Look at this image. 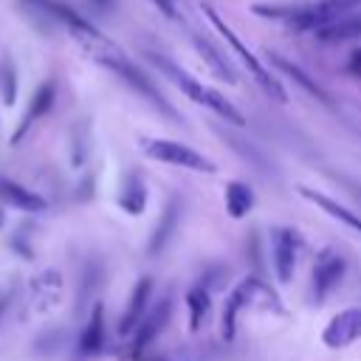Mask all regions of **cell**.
Listing matches in <instances>:
<instances>
[{
    "label": "cell",
    "instance_id": "cell-1",
    "mask_svg": "<svg viewBox=\"0 0 361 361\" xmlns=\"http://www.w3.org/2000/svg\"><path fill=\"white\" fill-rule=\"evenodd\" d=\"M147 59L175 85V87H180L195 104H200V107H206V110H212V113H217L220 118H226L228 124H237V127H243L245 124V116L220 93V90H214V87H209V85H203L200 79H195V76H189L183 68H178L172 59H166L164 54H155V51H147Z\"/></svg>",
    "mask_w": 361,
    "mask_h": 361
},
{
    "label": "cell",
    "instance_id": "cell-2",
    "mask_svg": "<svg viewBox=\"0 0 361 361\" xmlns=\"http://www.w3.org/2000/svg\"><path fill=\"white\" fill-rule=\"evenodd\" d=\"M245 307H262V310H274V313H285L276 290L271 285H265L259 276H245L240 285L231 288V293L226 296L223 305V316H220V327H223V338L231 341L237 333V313Z\"/></svg>",
    "mask_w": 361,
    "mask_h": 361
},
{
    "label": "cell",
    "instance_id": "cell-3",
    "mask_svg": "<svg viewBox=\"0 0 361 361\" xmlns=\"http://www.w3.org/2000/svg\"><path fill=\"white\" fill-rule=\"evenodd\" d=\"M200 11H203V14L209 17V23L223 34V39H226V42L231 45V51L240 56V62L245 65V71H248V73L254 76V82L262 87V93H268L271 99H276V102H282V104H285V102H288V93H285L282 82H279V79H276V76H274V73H271V71H268V68L254 56V51H251V48H248L237 34H234V28H231V25H226V20L217 14V8H214L212 3H200Z\"/></svg>",
    "mask_w": 361,
    "mask_h": 361
},
{
    "label": "cell",
    "instance_id": "cell-4",
    "mask_svg": "<svg viewBox=\"0 0 361 361\" xmlns=\"http://www.w3.org/2000/svg\"><path fill=\"white\" fill-rule=\"evenodd\" d=\"M138 147L144 149L147 158L158 161V164H169V166H180V169H192V172H203V175H214L217 164L212 158H206L203 152L180 144V141H169V138H138Z\"/></svg>",
    "mask_w": 361,
    "mask_h": 361
},
{
    "label": "cell",
    "instance_id": "cell-5",
    "mask_svg": "<svg viewBox=\"0 0 361 361\" xmlns=\"http://www.w3.org/2000/svg\"><path fill=\"white\" fill-rule=\"evenodd\" d=\"M302 254V237L296 228L290 226H276L271 231V262H274V274L282 285H288L296 274V262Z\"/></svg>",
    "mask_w": 361,
    "mask_h": 361
},
{
    "label": "cell",
    "instance_id": "cell-6",
    "mask_svg": "<svg viewBox=\"0 0 361 361\" xmlns=\"http://www.w3.org/2000/svg\"><path fill=\"white\" fill-rule=\"evenodd\" d=\"M358 6H361V0H319V3L296 6V14L288 20V25L296 31H316V28L338 20L341 14L355 11Z\"/></svg>",
    "mask_w": 361,
    "mask_h": 361
},
{
    "label": "cell",
    "instance_id": "cell-7",
    "mask_svg": "<svg viewBox=\"0 0 361 361\" xmlns=\"http://www.w3.org/2000/svg\"><path fill=\"white\" fill-rule=\"evenodd\" d=\"M355 341H361V307H344L324 324L322 344L330 350H344Z\"/></svg>",
    "mask_w": 361,
    "mask_h": 361
},
{
    "label": "cell",
    "instance_id": "cell-8",
    "mask_svg": "<svg viewBox=\"0 0 361 361\" xmlns=\"http://www.w3.org/2000/svg\"><path fill=\"white\" fill-rule=\"evenodd\" d=\"M344 271H347V262L341 254H336L333 248L319 251L316 265H313V299H316V305H322L333 293V288L344 279Z\"/></svg>",
    "mask_w": 361,
    "mask_h": 361
},
{
    "label": "cell",
    "instance_id": "cell-9",
    "mask_svg": "<svg viewBox=\"0 0 361 361\" xmlns=\"http://www.w3.org/2000/svg\"><path fill=\"white\" fill-rule=\"evenodd\" d=\"M169 313H172V299H161L149 313H144V319L138 322V327L133 330V344H130V358H138L155 338L158 333L166 327L169 322Z\"/></svg>",
    "mask_w": 361,
    "mask_h": 361
},
{
    "label": "cell",
    "instance_id": "cell-10",
    "mask_svg": "<svg viewBox=\"0 0 361 361\" xmlns=\"http://www.w3.org/2000/svg\"><path fill=\"white\" fill-rule=\"evenodd\" d=\"M37 14H42V17H48V20H54V23H62L68 31H71V37H79V34H87V31H93L96 25L90 23V20H85L79 11H73L68 3H62V0H25Z\"/></svg>",
    "mask_w": 361,
    "mask_h": 361
},
{
    "label": "cell",
    "instance_id": "cell-11",
    "mask_svg": "<svg viewBox=\"0 0 361 361\" xmlns=\"http://www.w3.org/2000/svg\"><path fill=\"white\" fill-rule=\"evenodd\" d=\"M149 293H152V279H149V276H141V279L135 282L133 293H130V302H127L124 313H121V322H118V333H121V336H130V333L138 327V322H141L144 313H147Z\"/></svg>",
    "mask_w": 361,
    "mask_h": 361
},
{
    "label": "cell",
    "instance_id": "cell-12",
    "mask_svg": "<svg viewBox=\"0 0 361 361\" xmlns=\"http://www.w3.org/2000/svg\"><path fill=\"white\" fill-rule=\"evenodd\" d=\"M299 195H302L305 200H310L316 209H322L324 214H330L333 220H338L341 226H347V228H353V231H358V234H361V214L350 212L347 206L336 203L333 197H327L324 192H316V189H310V186H302V189H299Z\"/></svg>",
    "mask_w": 361,
    "mask_h": 361
},
{
    "label": "cell",
    "instance_id": "cell-13",
    "mask_svg": "<svg viewBox=\"0 0 361 361\" xmlns=\"http://www.w3.org/2000/svg\"><path fill=\"white\" fill-rule=\"evenodd\" d=\"M268 62H271L276 71H282L285 76H290V79H293V82H296V85H299V87H302L307 96L319 99V102H322V104H327V107L333 104L330 93H327V90H324V87H322L316 79H310V76H307V73H305L299 65H293L290 59H285V56H279V54H268Z\"/></svg>",
    "mask_w": 361,
    "mask_h": 361
},
{
    "label": "cell",
    "instance_id": "cell-14",
    "mask_svg": "<svg viewBox=\"0 0 361 361\" xmlns=\"http://www.w3.org/2000/svg\"><path fill=\"white\" fill-rule=\"evenodd\" d=\"M316 39L327 42V45H336V42H347V39H358L361 37V14L350 11V14H341L338 20L322 25L313 31Z\"/></svg>",
    "mask_w": 361,
    "mask_h": 361
},
{
    "label": "cell",
    "instance_id": "cell-15",
    "mask_svg": "<svg viewBox=\"0 0 361 361\" xmlns=\"http://www.w3.org/2000/svg\"><path fill=\"white\" fill-rule=\"evenodd\" d=\"M54 99H56V85L48 79V82H42V85L37 87V93H34V99H31V104H28L25 118L20 121V127H17V133H14V141H20V138L25 135V130L54 107Z\"/></svg>",
    "mask_w": 361,
    "mask_h": 361
},
{
    "label": "cell",
    "instance_id": "cell-16",
    "mask_svg": "<svg viewBox=\"0 0 361 361\" xmlns=\"http://www.w3.org/2000/svg\"><path fill=\"white\" fill-rule=\"evenodd\" d=\"M0 200L14 206V209H20V212H42L48 206L45 197L28 192L25 186H20V183H14L8 178H0Z\"/></svg>",
    "mask_w": 361,
    "mask_h": 361
},
{
    "label": "cell",
    "instance_id": "cell-17",
    "mask_svg": "<svg viewBox=\"0 0 361 361\" xmlns=\"http://www.w3.org/2000/svg\"><path fill=\"white\" fill-rule=\"evenodd\" d=\"M192 45L197 48V54L203 56V62L212 68V73H214V76H220V79H223V82H228V85H234V82H237V73H234L231 62H228V59H226V56H223V54H220L209 39H203L200 34H192Z\"/></svg>",
    "mask_w": 361,
    "mask_h": 361
},
{
    "label": "cell",
    "instance_id": "cell-18",
    "mask_svg": "<svg viewBox=\"0 0 361 361\" xmlns=\"http://www.w3.org/2000/svg\"><path fill=\"white\" fill-rule=\"evenodd\" d=\"M104 347V307L96 302L90 310V319L79 336V353L82 355H96Z\"/></svg>",
    "mask_w": 361,
    "mask_h": 361
},
{
    "label": "cell",
    "instance_id": "cell-19",
    "mask_svg": "<svg viewBox=\"0 0 361 361\" xmlns=\"http://www.w3.org/2000/svg\"><path fill=\"white\" fill-rule=\"evenodd\" d=\"M178 223H180V203L172 197V200L166 203V209H164L161 220H158V228H155L152 240H149V254H158V251H164V245H166V240L175 234Z\"/></svg>",
    "mask_w": 361,
    "mask_h": 361
},
{
    "label": "cell",
    "instance_id": "cell-20",
    "mask_svg": "<svg viewBox=\"0 0 361 361\" xmlns=\"http://www.w3.org/2000/svg\"><path fill=\"white\" fill-rule=\"evenodd\" d=\"M251 209H254V192H251V186L243 183V180H231V183L226 186V212L240 220V217H245Z\"/></svg>",
    "mask_w": 361,
    "mask_h": 361
},
{
    "label": "cell",
    "instance_id": "cell-21",
    "mask_svg": "<svg viewBox=\"0 0 361 361\" xmlns=\"http://www.w3.org/2000/svg\"><path fill=\"white\" fill-rule=\"evenodd\" d=\"M186 310H189V330H192V333H197V330L206 324L209 310H212L209 290H206V288H200V285L189 288V293H186Z\"/></svg>",
    "mask_w": 361,
    "mask_h": 361
},
{
    "label": "cell",
    "instance_id": "cell-22",
    "mask_svg": "<svg viewBox=\"0 0 361 361\" xmlns=\"http://www.w3.org/2000/svg\"><path fill=\"white\" fill-rule=\"evenodd\" d=\"M118 206L127 212V214H141L144 206H147V186L133 175L124 180L121 192H118Z\"/></svg>",
    "mask_w": 361,
    "mask_h": 361
},
{
    "label": "cell",
    "instance_id": "cell-23",
    "mask_svg": "<svg viewBox=\"0 0 361 361\" xmlns=\"http://www.w3.org/2000/svg\"><path fill=\"white\" fill-rule=\"evenodd\" d=\"M14 96H17L14 68H6V73H3V102H6V104H11V102H14Z\"/></svg>",
    "mask_w": 361,
    "mask_h": 361
},
{
    "label": "cell",
    "instance_id": "cell-24",
    "mask_svg": "<svg viewBox=\"0 0 361 361\" xmlns=\"http://www.w3.org/2000/svg\"><path fill=\"white\" fill-rule=\"evenodd\" d=\"M347 71H350L353 76L361 79V48H355V51L350 54V59H347Z\"/></svg>",
    "mask_w": 361,
    "mask_h": 361
},
{
    "label": "cell",
    "instance_id": "cell-25",
    "mask_svg": "<svg viewBox=\"0 0 361 361\" xmlns=\"http://www.w3.org/2000/svg\"><path fill=\"white\" fill-rule=\"evenodd\" d=\"M149 3H155V6H158L164 14H166V17H172V14H175V6H172V0H149Z\"/></svg>",
    "mask_w": 361,
    "mask_h": 361
},
{
    "label": "cell",
    "instance_id": "cell-26",
    "mask_svg": "<svg viewBox=\"0 0 361 361\" xmlns=\"http://www.w3.org/2000/svg\"><path fill=\"white\" fill-rule=\"evenodd\" d=\"M3 223H6V214H3V209H0V228H3Z\"/></svg>",
    "mask_w": 361,
    "mask_h": 361
},
{
    "label": "cell",
    "instance_id": "cell-27",
    "mask_svg": "<svg viewBox=\"0 0 361 361\" xmlns=\"http://www.w3.org/2000/svg\"><path fill=\"white\" fill-rule=\"evenodd\" d=\"M130 361H144V358H141V355H138V358H130ZM155 361H161V358H155Z\"/></svg>",
    "mask_w": 361,
    "mask_h": 361
},
{
    "label": "cell",
    "instance_id": "cell-28",
    "mask_svg": "<svg viewBox=\"0 0 361 361\" xmlns=\"http://www.w3.org/2000/svg\"><path fill=\"white\" fill-rule=\"evenodd\" d=\"M3 310H6V305H3V302H0V316H3Z\"/></svg>",
    "mask_w": 361,
    "mask_h": 361
}]
</instances>
